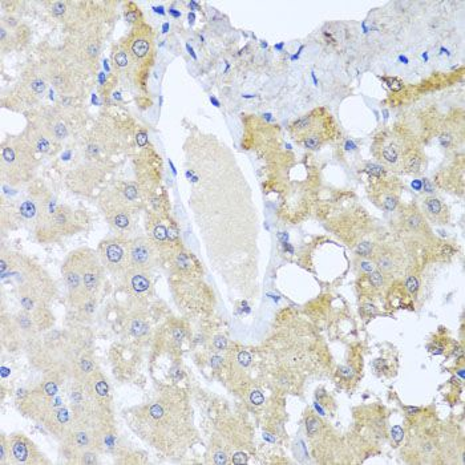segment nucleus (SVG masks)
I'll use <instances>...</instances> for the list:
<instances>
[{
    "instance_id": "24",
    "label": "nucleus",
    "mask_w": 465,
    "mask_h": 465,
    "mask_svg": "<svg viewBox=\"0 0 465 465\" xmlns=\"http://www.w3.org/2000/svg\"><path fill=\"white\" fill-rule=\"evenodd\" d=\"M381 158L388 164H395L399 160V149L392 143L384 144L381 147Z\"/></svg>"
},
{
    "instance_id": "39",
    "label": "nucleus",
    "mask_w": 465,
    "mask_h": 465,
    "mask_svg": "<svg viewBox=\"0 0 465 465\" xmlns=\"http://www.w3.org/2000/svg\"><path fill=\"white\" fill-rule=\"evenodd\" d=\"M184 337H185V331H184V328L176 327L174 330H173V338H174V340H176V342L180 343L181 340L184 339Z\"/></svg>"
},
{
    "instance_id": "20",
    "label": "nucleus",
    "mask_w": 465,
    "mask_h": 465,
    "mask_svg": "<svg viewBox=\"0 0 465 465\" xmlns=\"http://www.w3.org/2000/svg\"><path fill=\"white\" fill-rule=\"evenodd\" d=\"M314 125V116L309 114V116H304L302 119H299L298 121H295L293 125H291V130L296 134H307L309 132H311V129H313Z\"/></svg>"
},
{
    "instance_id": "17",
    "label": "nucleus",
    "mask_w": 465,
    "mask_h": 465,
    "mask_svg": "<svg viewBox=\"0 0 465 465\" xmlns=\"http://www.w3.org/2000/svg\"><path fill=\"white\" fill-rule=\"evenodd\" d=\"M95 372V359L92 358V355L86 354V352H83L81 355H79L76 361L73 363L75 379L80 384H85L86 381L90 379V376L93 375Z\"/></svg>"
},
{
    "instance_id": "13",
    "label": "nucleus",
    "mask_w": 465,
    "mask_h": 465,
    "mask_svg": "<svg viewBox=\"0 0 465 465\" xmlns=\"http://www.w3.org/2000/svg\"><path fill=\"white\" fill-rule=\"evenodd\" d=\"M62 273L64 282H65L68 296L71 299L72 303L76 304L77 302H80L81 299L89 296V295L85 294L80 266H79L77 258L73 252L65 258V261H64L62 266Z\"/></svg>"
},
{
    "instance_id": "14",
    "label": "nucleus",
    "mask_w": 465,
    "mask_h": 465,
    "mask_svg": "<svg viewBox=\"0 0 465 465\" xmlns=\"http://www.w3.org/2000/svg\"><path fill=\"white\" fill-rule=\"evenodd\" d=\"M23 137L32 145L36 153H43V154L52 152L55 144L57 143L56 140L51 136V133L48 132L45 127L38 119L29 123Z\"/></svg>"
},
{
    "instance_id": "40",
    "label": "nucleus",
    "mask_w": 465,
    "mask_h": 465,
    "mask_svg": "<svg viewBox=\"0 0 465 465\" xmlns=\"http://www.w3.org/2000/svg\"><path fill=\"white\" fill-rule=\"evenodd\" d=\"M125 18H127V20H128L129 23L137 24V20H138L137 11H128V12L125 14Z\"/></svg>"
},
{
    "instance_id": "45",
    "label": "nucleus",
    "mask_w": 465,
    "mask_h": 465,
    "mask_svg": "<svg viewBox=\"0 0 465 465\" xmlns=\"http://www.w3.org/2000/svg\"><path fill=\"white\" fill-rule=\"evenodd\" d=\"M423 184H424V190H425V191H428V193H431L432 189H433V188H432V185H431V182H429L428 180H424V181H423Z\"/></svg>"
},
{
    "instance_id": "26",
    "label": "nucleus",
    "mask_w": 465,
    "mask_h": 465,
    "mask_svg": "<svg viewBox=\"0 0 465 465\" xmlns=\"http://www.w3.org/2000/svg\"><path fill=\"white\" fill-rule=\"evenodd\" d=\"M121 194L127 201H128L129 204L134 205L137 202L138 198V190L137 186L133 185V184H127V185H124V188L121 189Z\"/></svg>"
},
{
    "instance_id": "36",
    "label": "nucleus",
    "mask_w": 465,
    "mask_h": 465,
    "mask_svg": "<svg viewBox=\"0 0 465 465\" xmlns=\"http://www.w3.org/2000/svg\"><path fill=\"white\" fill-rule=\"evenodd\" d=\"M238 360H239V363H241L243 367H246V365L250 364L252 358H250V355H249L246 351H241L238 354Z\"/></svg>"
},
{
    "instance_id": "25",
    "label": "nucleus",
    "mask_w": 465,
    "mask_h": 465,
    "mask_svg": "<svg viewBox=\"0 0 465 465\" xmlns=\"http://www.w3.org/2000/svg\"><path fill=\"white\" fill-rule=\"evenodd\" d=\"M152 235H153V242L156 243H164L166 241H170L169 239V229L166 228L165 225L162 223H156L152 229Z\"/></svg>"
},
{
    "instance_id": "3",
    "label": "nucleus",
    "mask_w": 465,
    "mask_h": 465,
    "mask_svg": "<svg viewBox=\"0 0 465 465\" xmlns=\"http://www.w3.org/2000/svg\"><path fill=\"white\" fill-rule=\"evenodd\" d=\"M103 47V36L95 23L85 25L72 42L69 57L72 62L84 68L86 72L95 73L99 66V59Z\"/></svg>"
},
{
    "instance_id": "44",
    "label": "nucleus",
    "mask_w": 465,
    "mask_h": 465,
    "mask_svg": "<svg viewBox=\"0 0 465 465\" xmlns=\"http://www.w3.org/2000/svg\"><path fill=\"white\" fill-rule=\"evenodd\" d=\"M360 267L364 271H367V273H371V271L374 270V266H372V263H370V262H367V261L361 262Z\"/></svg>"
},
{
    "instance_id": "38",
    "label": "nucleus",
    "mask_w": 465,
    "mask_h": 465,
    "mask_svg": "<svg viewBox=\"0 0 465 465\" xmlns=\"http://www.w3.org/2000/svg\"><path fill=\"white\" fill-rule=\"evenodd\" d=\"M367 171L371 173V174H375V176H380L381 173H383V168L379 165H374V164H370V165H367Z\"/></svg>"
},
{
    "instance_id": "9",
    "label": "nucleus",
    "mask_w": 465,
    "mask_h": 465,
    "mask_svg": "<svg viewBox=\"0 0 465 465\" xmlns=\"http://www.w3.org/2000/svg\"><path fill=\"white\" fill-rule=\"evenodd\" d=\"M31 29L28 25L20 23L12 15L1 18L0 21V49L1 52H11L23 49L29 43Z\"/></svg>"
},
{
    "instance_id": "5",
    "label": "nucleus",
    "mask_w": 465,
    "mask_h": 465,
    "mask_svg": "<svg viewBox=\"0 0 465 465\" xmlns=\"http://www.w3.org/2000/svg\"><path fill=\"white\" fill-rule=\"evenodd\" d=\"M97 254L100 261L113 275H124L129 265V239L125 235L106 238L99 245Z\"/></svg>"
},
{
    "instance_id": "19",
    "label": "nucleus",
    "mask_w": 465,
    "mask_h": 465,
    "mask_svg": "<svg viewBox=\"0 0 465 465\" xmlns=\"http://www.w3.org/2000/svg\"><path fill=\"white\" fill-rule=\"evenodd\" d=\"M128 330L134 338H144L149 332V323L144 317L134 315L128 320Z\"/></svg>"
},
{
    "instance_id": "23",
    "label": "nucleus",
    "mask_w": 465,
    "mask_h": 465,
    "mask_svg": "<svg viewBox=\"0 0 465 465\" xmlns=\"http://www.w3.org/2000/svg\"><path fill=\"white\" fill-rule=\"evenodd\" d=\"M425 210H427V213L429 214L431 217L437 218V217H440L443 214L444 206H443L442 201L439 198L429 197V198L425 199Z\"/></svg>"
},
{
    "instance_id": "21",
    "label": "nucleus",
    "mask_w": 465,
    "mask_h": 465,
    "mask_svg": "<svg viewBox=\"0 0 465 465\" xmlns=\"http://www.w3.org/2000/svg\"><path fill=\"white\" fill-rule=\"evenodd\" d=\"M423 166V156L419 152H411L405 158V168L411 173H419L422 170Z\"/></svg>"
},
{
    "instance_id": "1",
    "label": "nucleus",
    "mask_w": 465,
    "mask_h": 465,
    "mask_svg": "<svg viewBox=\"0 0 465 465\" xmlns=\"http://www.w3.org/2000/svg\"><path fill=\"white\" fill-rule=\"evenodd\" d=\"M36 150L21 137H11L1 145V173L14 185L27 181L36 162Z\"/></svg>"
},
{
    "instance_id": "28",
    "label": "nucleus",
    "mask_w": 465,
    "mask_h": 465,
    "mask_svg": "<svg viewBox=\"0 0 465 465\" xmlns=\"http://www.w3.org/2000/svg\"><path fill=\"white\" fill-rule=\"evenodd\" d=\"M368 280H370V285L375 289H380L381 286L384 285V275L380 270L371 271L370 275H368Z\"/></svg>"
},
{
    "instance_id": "43",
    "label": "nucleus",
    "mask_w": 465,
    "mask_h": 465,
    "mask_svg": "<svg viewBox=\"0 0 465 465\" xmlns=\"http://www.w3.org/2000/svg\"><path fill=\"white\" fill-rule=\"evenodd\" d=\"M252 402L255 404H261L262 402H263V396L261 395V392L255 391V392L252 395Z\"/></svg>"
},
{
    "instance_id": "15",
    "label": "nucleus",
    "mask_w": 465,
    "mask_h": 465,
    "mask_svg": "<svg viewBox=\"0 0 465 465\" xmlns=\"http://www.w3.org/2000/svg\"><path fill=\"white\" fill-rule=\"evenodd\" d=\"M124 285L133 296H144L150 290V279L147 275V271L137 270L129 267L124 274Z\"/></svg>"
},
{
    "instance_id": "4",
    "label": "nucleus",
    "mask_w": 465,
    "mask_h": 465,
    "mask_svg": "<svg viewBox=\"0 0 465 465\" xmlns=\"http://www.w3.org/2000/svg\"><path fill=\"white\" fill-rule=\"evenodd\" d=\"M40 68L48 83H51L63 97H73L77 95L80 85L77 81L75 65L65 59L64 55L51 53L47 60L40 64Z\"/></svg>"
},
{
    "instance_id": "35",
    "label": "nucleus",
    "mask_w": 465,
    "mask_h": 465,
    "mask_svg": "<svg viewBox=\"0 0 465 465\" xmlns=\"http://www.w3.org/2000/svg\"><path fill=\"white\" fill-rule=\"evenodd\" d=\"M396 205H398V198L395 197V195H387L383 201V206H384L385 210H394L396 208Z\"/></svg>"
},
{
    "instance_id": "41",
    "label": "nucleus",
    "mask_w": 465,
    "mask_h": 465,
    "mask_svg": "<svg viewBox=\"0 0 465 465\" xmlns=\"http://www.w3.org/2000/svg\"><path fill=\"white\" fill-rule=\"evenodd\" d=\"M214 344H215V347H217L218 350H222V348H225V346H226V339L223 337L217 338V339L214 340Z\"/></svg>"
},
{
    "instance_id": "18",
    "label": "nucleus",
    "mask_w": 465,
    "mask_h": 465,
    "mask_svg": "<svg viewBox=\"0 0 465 465\" xmlns=\"http://www.w3.org/2000/svg\"><path fill=\"white\" fill-rule=\"evenodd\" d=\"M75 10V3L71 1H51L49 11L59 20H71Z\"/></svg>"
},
{
    "instance_id": "2",
    "label": "nucleus",
    "mask_w": 465,
    "mask_h": 465,
    "mask_svg": "<svg viewBox=\"0 0 465 465\" xmlns=\"http://www.w3.org/2000/svg\"><path fill=\"white\" fill-rule=\"evenodd\" d=\"M81 219L68 206H57L48 210L35 225V232L40 242H51L59 238L72 235L80 229Z\"/></svg>"
},
{
    "instance_id": "10",
    "label": "nucleus",
    "mask_w": 465,
    "mask_h": 465,
    "mask_svg": "<svg viewBox=\"0 0 465 465\" xmlns=\"http://www.w3.org/2000/svg\"><path fill=\"white\" fill-rule=\"evenodd\" d=\"M10 457L8 464L12 465H36L47 464L43 453H40L38 446L35 445L28 437L23 433H16L8 439Z\"/></svg>"
},
{
    "instance_id": "32",
    "label": "nucleus",
    "mask_w": 465,
    "mask_h": 465,
    "mask_svg": "<svg viewBox=\"0 0 465 465\" xmlns=\"http://www.w3.org/2000/svg\"><path fill=\"white\" fill-rule=\"evenodd\" d=\"M383 80L388 84V86L394 92H399V90L403 89V83L396 79V77H383Z\"/></svg>"
},
{
    "instance_id": "31",
    "label": "nucleus",
    "mask_w": 465,
    "mask_h": 465,
    "mask_svg": "<svg viewBox=\"0 0 465 465\" xmlns=\"http://www.w3.org/2000/svg\"><path fill=\"white\" fill-rule=\"evenodd\" d=\"M372 253V243L370 242H361L356 246V254H359L361 256H368Z\"/></svg>"
},
{
    "instance_id": "37",
    "label": "nucleus",
    "mask_w": 465,
    "mask_h": 465,
    "mask_svg": "<svg viewBox=\"0 0 465 465\" xmlns=\"http://www.w3.org/2000/svg\"><path fill=\"white\" fill-rule=\"evenodd\" d=\"M392 437H394L395 442L398 443V444L403 440V429L399 427V425L392 428Z\"/></svg>"
},
{
    "instance_id": "6",
    "label": "nucleus",
    "mask_w": 465,
    "mask_h": 465,
    "mask_svg": "<svg viewBox=\"0 0 465 465\" xmlns=\"http://www.w3.org/2000/svg\"><path fill=\"white\" fill-rule=\"evenodd\" d=\"M103 213L112 225V228L119 232L120 235H125L133 228L132 219V205L121 194V190H113L104 194V199H101Z\"/></svg>"
},
{
    "instance_id": "11",
    "label": "nucleus",
    "mask_w": 465,
    "mask_h": 465,
    "mask_svg": "<svg viewBox=\"0 0 465 465\" xmlns=\"http://www.w3.org/2000/svg\"><path fill=\"white\" fill-rule=\"evenodd\" d=\"M158 252L156 243L145 237L129 239V265L132 269L148 271L156 265Z\"/></svg>"
},
{
    "instance_id": "22",
    "label": "nucleus",
    "mask_w": 465,
    "mask_h": 465,
    "mask_svg": "<svg viewBox=\"0 0 465 465\" xmlns=\"http://www.w3.org/2000/svg\"><path fill=\"white\" fill-rule=\"evenodd\" d=\"M323 137L322 134L318 132H309L307 134H304L303 140H302V143H303V147L306 149H310V150H315V149H318L320 145H322Z\"/></svg>"
},
{
    "instance_id": "7",
    "label": "nucleus",
    "mask_w": 465,
    "mask_h": 465,
    "mask_svg": "<svg viewBox=\"0 0 465 465\" xmlns=\"http://www.w3.org/2000/svg\"><path fill=\"white\" fill-rule=\"evenodd\" d=\"M73 253L80 266L85 294L89 296H95L101 286L105 271V267L100 261L99 254L90 249H79Z\"/></svg>"
},
{
    "instance_id": "34",
    "label": "nucleus",
    "mask_w": 465,
    "mask_h": 465,
    "mask_svg": "<svg viewBox=\"0 0 465 465\" xmlns=\"http://www.w3.org/2000/svg\"><path fill=\"white\" fill-rule=\"evenodd\" d=\"M419 279L416 276H409L407 282H405V289L408 290L411 294H415L419 290Z\"/></svg>"
},
{
    "instance_id": "30",
    "label": "nucleus",
    "mask_w": 465,
    "mask_h": 465,
    "mask_svg": "<svg viewBox=\"0 0 465 465\" xmlns=\"http://www.w3.org/2000/svg\"><path fill=\"white\" fill-rule=\"evenodd\" d=\"M319 428H320V423L317 418H311L307 419V422H306V429H307V433H309L310 436H314L315 433H318Z\"/></svg>"
},
{
    "instance_id": "33",
    "label": "nucleus",
    "mask_w": 465,
    "mask_h": 465,
    "mask_svg": "<svg viewBox=\"0 0 465 465\" xmlns=\"http://www.w3.org/2000/svg\"><path fill=\"white\" fill-rule=\"evenodd\" d=\"M423 219L422 217L419 215V214H412V215H409L408 219H407V225H408L409 228L412 229V230H416L422 226Z\"/></svg>"
},
{
    "instance_id": "8",
    "label": "nucleus",
    "mask_w": 465,
    "mask_h": 465,
    "mask_svg": "<svg viewBox=\"0 0 465 465\" xmlns=\"http://www.w3.org/2000/svg\"><path fill=\"white\" fill-rule=\"evenodd\" d=\"M125 47L130 53L133 62L137 66L138 75H143L144 69H149L152 63L153 55V42L150 31L147 27H136L129 33L125 42Z\"/></svg>"
},
{
    "instance_id": "27",
    "label": "nucleus",
    "mask_w": 465,
    "mask_h": 465,
    "mask_svg": "<svg viewBox=\"0 0 465 465\" xmlns=\"http://www.w3.org/2000/svg\"><path fill=\"white\" fill-rule=\"evenodd\" d=\"M8 457H10V446H8V439L1 435L0 436V464H8Z\"/></svg>"
},
{
    "instance_id": "29",
    "label": "nucleus",
    "mask_w": 465,
    "mask_h": 465,
    "mask_svg": "<svg viewBox=\"0 0 465 465\" xmlns=\"http://www.w3.org/2000/svg\"><path fill=\"white\" fill-rule=\"evenodd\" d=\"M394 261H392V258L387 254L384 255H380L378 258V267H379L380 271H389L394 269Z\"/></svg>"
},
{
    "instance_id": "12",
    "label": "nucleus",
    "mask_w": 465,
    "mask_h": 465,
    "mask_svg": "<svg viewBox=\"0 0 465 465\" xmlns=\"http://www.w3.org/2000/svg\"><path fill=\"white\" fill-rule=\"evenodd\" d=\"M20 95L24 103H36L43 99L48 86V81L44 76L40 65H29L25 68L20 79Z\"/></svg>"
},
{
    "instance_id": "16",
    "label": "nucleus",
    "mask_w": 465,
    "mask_h": 465,
    "mask_svg": "<svg viewBox=\"0 0 465 465\" xmlns=\"http://www.w3.org/2000/svg\"><path fill=\"white\" fill-rule=\"evenodd\" d=\"M113 65L119 75L124 76L128 80L137 81L138 71L137 66L133 62L130 53L125 47V44H120L113 52Z\"/></svg>"
},
{
    "instance_id": "42",
    "label": "nucleus",
    "mask_w": 465,
    "mask_h": 465,
    "mask_svg": "<svg viewBox=\"0 0 465 465\" xmlns=\"http://www.w3.org/2000/svg\"><path fill=\"white\" fill-rule=\"evenodd\" d=\"M339 374L348 379V378H351L352 376V371L351 368H348V367H340V368H339Z\"/></svg>"
}]
</instances>
